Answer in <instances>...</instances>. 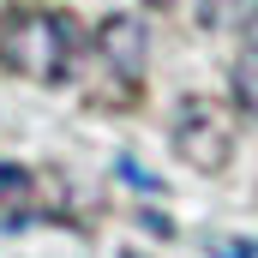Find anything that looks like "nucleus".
I'll use <instances>...</instances> for the list:
<instances>
[{
    "mask_svg": "<svg viewBox=\"0 0 258 258\" xmlns=\"http://www.w3.org/2000/svg\"><path fill=\"white\" fill-rule=\"evenodd\" d=\"M0 66L30 84H66L78 66V24L48 6H24L0 24Z\"/></svg>",
    "mask_w": 258,
    "mask_h": 258,
    "instance_id": "nucleus-1",
    "label": "nucleus"
},
{
    "mask_svg": "<svg viewBox=\"0 0 258 258\" xmlns=\"http://www.w3.org/2000/svg\"><path fill=\"white\" fill-rule=\"evenodd\" d=\"M174 156L198 168V174H222L234 156V120L222 114V102L210 96H186L174 108Z\"/></svg>",
    "mask_w": 258,
    "mask_h": 258,
    "instance_id": "nucleus-2",
    "label": "nucleus"
},
{
    "mask_svg": "<svg viewBox=\"0 0 258 258\" xmlns=\"http://www.w3.org/2000/svg\"><path fill=\"white\" fill-rule=\"evenodd\" d=\"M96 54H102V66H108L120 84H138V78H144V66H150V36H144V18H132V12L102 18V30H96Z\"/></svg>",
    "mask_w": 258,
    "mask_h": 258,
    "instance_id": "nucleus-3",
    "label": "nucleus"
},
{
    "mask_svg": "<svg viewBox=\"0 0 258 258\" xmlns=\"http://www.w3.org/2000/svg\"><path fill=\"white\" fill-rule=\"evenodd\" d=\"M234 102L246 108V120H258V48L252 42L234 54Z\"/></svg>",
    "mask_w": 258,
    "mask_h": 258,
    "instance_id": "nucleus-4",
    "label": "nucleus"
},
{
    "mask_svg": "<svg viewBox=\"0 0 258 258\" xmlns=\"http://www.w3.org/2000/svg\"><path fill=\"white\" fill-rule=\"evenodd\" d=\"M24 204H30V168H18V162H0V210L24 216Z\"/></svg>",
    "mask_w": 258,
    "mask_h": 258,
    "instance_id": "nucleus-5",
    "label": "nucleus"
},
{
    "mask_svg": "<svg viewBox=\"0 0 258 258\" xmlns=\"http://www.w3.org/2000/svg\"><path fill=\"white\" fill-rule=\"evenodd\" d=\"M120 174H126V180L138 186V192H162V180H156V174H144L138 162H120Z\"/></svg>",
    "mask_w": 258,
    "mask_h": 258,
    "instance_id": "nucleus-6",
    "label": "nucleus"
},
{
    "mask_svg": "<svg viewBox=\"0 0 258 258\" xmlns=\"http://www.w3.org/2000/svg\"><path fill=\"white\" fill-rule=\"evenodd\" d=\"M210 258H252V246H240V240H216Z\"/></svg>",
    "mask_w": 258,
    "mask_h": 258,
    "instance_id": "nucleus-7",
    "label": "nucleus"
},
{
    "mask_svg": "<svg viewBox=\"0 0 258 258\" xmlns=\"http://www.w3.org/2000/svg\"><path fill=\"white\" fill-rule=\"evenodd\" d=\"M246 42H252V48H258V6H252V12H246Z\"/></svg>",
    "mask_w": 258,
    "mask_h": 258,
    "instance_id": "nucleus-8",
    "label": "nucleus"
},
{
    "mask_svg": "<svg viewBox=\"0 0 258 258\" xmlns=\"http://www.w3.org/2000/svg\"><path fill=\"white\" fill-rule=\"evenodd\" d=\"M150 6H174V0H150Z\"/></svg>",
    "mask_w": 258,
    "mask_h": 258,
    "instance_id": "nucleus-9",
    "label": "nucleus"
}]
</instances>
